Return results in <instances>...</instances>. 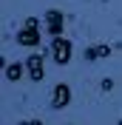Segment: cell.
Instances as JSON below:
<instances>
[{"instance_id":"cell-3","label":"cell","mask_w":122,"mask_h":125,"mask_svg":"<svg viewBox=\"0 0 122 125\" xmlns=\"http://www.w3.org/2000/svg\"><path fill=\"white\" fill-rule=\"evenodd\" d=\"M46 29L51 37H60L62 29H65V17H62V11H57V9H48L46 11Z\"/></svg>"},{"instance_id":"cell-7","label":"cell","mask_w":122,"mask_h":125,"mask_svg":"<svg viewBox=\"0 0 122 125\" xmlns=\"http://www.w3.org/2000/svg\"><path fill=\"white\" fill-rule=\"evenodd\" d=\"M23 71H26V62H9V65H6V80L14 83V80L23 77Z\"/></svg>"},{"instance_id":"cell-9","label":"cell","mask_w":122,"mask_h":125,"mask_svg":"<svg viewBox=\"0 0 122 125\" xmlns=\"http://www.w3.org/2000/svg\"><path fill=\"white\" fill-rule=\"evenodd\" d=\"M17 125H34V119H31V122H17Z\"/></svg>"},{"instance_id":"cell-10","label":"cell","mask_w":122,"mask_h":125,"mask_svg":"<svg viewBox=\"0 0 122 125\" xmlns=\"http://www.w3.org/2000/svg\"><path fill=\"white\" fill-rule=\"evenodd\" d=\"M34 125H43V122H40V119H34Z\"/></svg>"},{"instance_id":"cell-6","label":"cell","mask_w":122,"mask_h":125,"mask_svg":"<svg viewBox=\"0 0 122 125\" xmlns=\"http://www.w3.org/2000/svg\"><path fill=\"white\" fill-rule=\"evenodd\" d=\"M108 54H111V48H108L105 43H97V46L85 48V62H94V60H99V57H108Z\"/></svg>"},{"instance_id":"cell-4","label":"cell","mask_w":122,"mask_h":125,"mask_svg":"<svg viewBox=\"0 0 122 125\" xmlns=\"http://www.w3.org/2000/svg\"><path fill=\"white\" fill-rule=\"evenodd\" d=\"M26 71H29V77L34 80V83L43 80L46 71H43V54H40V51H31V54H29V60H26Z\"/></svg>"},{"instance_id":"cell-8","label":"cell","mask_w":122,"mask_h":125,"mask_svg":"<svg viewBox=\"0 0 122 125\" xmlns=\"http://www.w3.org/2000/svg\"><path fill=\"white\" fill-rule=\"evenodd\" d=\"M99 85H102V91H111V88H114V80H108V77H105Z\"/></svg>"},{"instance_id":"cell-1","label":"cell","mask_w":122,"mask_h":125,"mask_svg":"<svg viewBox=\"0 0 122 125\" xmlns=\"http://www.w3.org/2000/svg\"><path fill=\"white\" fill-rule=\"evenodd\" d=\"M17 46H23V48H37L40 46V20L37 17H26L23 29L17 31Z\"/></svg>"},{"instance_id":"cell-5","label":"cell","mask_w":122,"mask_h":125,"mask_svg":"<svg viewBox=\"0 0 122 125\" xmlns=\"http://www.w3.org/2000/svg\"><path fill=\"white\" fill-rule=\"evenodd\" d=\"M71 102V88L65 85V83H60V85H54V97H51V108L54 111H60V108H65Z\"/></svg>"},{"instance_id":"cell-2","label":"cell","mask_w":122,"mask_h":125,"mask_svg":"<svg viewBox=\"0 0 122 125\" xmlns=\"http://www.w3.org/2000/svg\"><path fill=\"white\" fill-rule=\"evenodd\" d=\"M51 57H54L57 65H68V60H71V40H65L62 34L54 37L51 40Z\"/></svg>"}]
</instances>
